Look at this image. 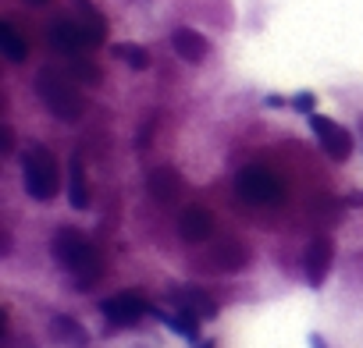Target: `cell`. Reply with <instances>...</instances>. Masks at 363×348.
Returning a JSON list of instances; mask_svg holds the SVG:
<instances>
[{"label":"cell","mask_w":363,"mask_h":348,"mask_svg":"<svg viewBox=\"0 0 363 348\" xmlns=\"http://www.w3.org/2000/svg\"><path fill=\"white\" fill-rule=\"evenodd\" d=\"M54 256H57V263L65 270H72L86 284H93V281L104 277V256H100V249L86 235H79L75 228H61L54 235Z\"/></svg>","instance_id":"cell-1"},{"label":"cell","mask_w":363,"mask_h":348,"mask_svg":"<svg viewBox=\"0 0 363 348\" xmlns=\"http://www.w3.org/2000/svg\"><path fill=\"white\" fill-rule=\"evenodd\" d=\"M22 178H26V192L36 199V203H50L57 196V185H61V170H57V160L47 146L33 142L26 153H22Z\"/></svg>","instance_id":"cell-2"},{"label":"cell","mask_w":363,"mask_h":348,"mask_svg":"<svg viewBox=\"0 0 363 348\" xmlns=\"http://www.w3.org/2000/svg\"><path fill=\"white\" fill-rule=\"evenodd\" d=\"M36 96L43 100V107L61 117V121H79L82 117V96L72 86V79L57 68H43L36 75Z\"/></svg>","instance_id":"cell-3"},{"label":"cell","mask_w":363,"mask_h":348,"mask_svg":"<svg viewBox=\"0 0 363 348\" xmlns=\"http://www.w3.org/2000/svg\"><path fill=\"white\" fill-rule=\"evenodd\" d=\"M235 189H239V196L246 199V203H278L281 196H285V182L278 178L274 170H267V167H242L239 170V178H235Z\"/></svg>","instance_id":"cell-4"},{"label":"cell","mask_w":363,"mask_h":348,"mask_svg":"<svg viewBox=\"0 0 363 348\" xmlns=\"http://www.w3.org/2000/svg\"><path fill=\"white\" fill-rule=\"evenodd\" d=\"M100 313L111 320V323H118V327H132V323H139L146 313H150V298L143 295V291H118V295H111V298H104L100 302Z\"/></svg>","instance_id":"cell-5"},{"label":"cell","mask_w":363,"mask_h":348,"mask_svg":"<svg viewBox=\"0 0 363 348\" xmlns=\"http://www.w3.org/2000/svg\"><path fill=\"white\" fill-rule=\"evenodd\" d=\"M310 132L317 135V142H320V149L331 156V160H349V153H352V135L342 128V124H335L331 117H324V114H310Z\"/></svg>","instance_id":"cell-6"},{"label":"cell","mask_w":363,"mask_h":348,"mask_svg":"<svg viewBox=\"0 0 363 348\" xmlns=\"http://www.w3.org/2000/svg\"><path fill=\"white\" fill-rule=\"evenodd\" d=\"M331 260H335V242L328 235H317L310 245H306V256H303V274L313 288L324 284L328 270H331Z\"/></svg>","instance_id":"cell-7"},{"label":"cell","mask_w":363,"mask_h":348,"mask_svg":"<svg viewBox=\"0 0 363 348\" xmlns=\"http://www.w3.org/2000/svg\"><path fill=\"white\" fill-rule=\"evenodd\" d=\"M178 235L186 238V242H193V245L207 242L214 235V214L207 207H200V203L186 207V210H182V217H178Z\"/></svg>","instance_id":"cell-8"},{"label":"cell","mask_w":363,"mask_h":348,"mask_svg":"<svg viewBox=\"0 0 363 348\" xmlns=\"http://www.w3.org/2000/svg\"><path fill=\"white\" fill-rule=\"evenodd\" d=\"M47 40H50V47H54L57 54H68V57H79V50L89 47L82 25H75V22H54V25L47 29Z\"/></svg>","instance_id":"cell-9"},{"label":"cell","mask_w":363,"mask_h":348,"mask_svg":"<svg viewBox=\"0 0 363 348\" xmlns=\"http://www.w3.org/2000/svg\"><path fill=\"white\" fill-rule=\"evenodd\" d=\"M207 263H211L214 270H228V274H235V270H242V267L250 263V253H246L242 242L225 238V242H218V245L207 253Z\"/></svg>","instance_id":"cell-10"},{"label":"cell","mask_w":363,"mask_h":348,"mask_svg":"<svg viewBox=\"0 0 363 348\" xmlns=\"http://www.w3.org/2000/svg\"><path fill=\"white\" fill-rule=\"evenodd\" d=\"M171 50L186 61V64H200L211 54V43L196 33V29H174L171 33Z\"/></svg>","instance_id":"cell-11"},{"label":"cell","mask_w":363,"mask_h":348,"mask_svg":"<svg viewBox=\"0 0 363 348\" xmlns=\"http://www.w3.org/2000/svg\"><path fill=\"white\" fill-rule=\"evenodd\" d=\"M150 196L157 199V203H174L178 199V192H182V182H178V174L171 170V167H157V170H150Z\"/></svg>","instance_id":"cell-12"},{"label":"cell","mask_w":363,"mask_h":348,"mask_svg":"<svg viewBox=\"0 0 363 348\" xmlns=\"http://www.w3.org/2000/svg\"><path fill=\"white\" fill-rule=\"evenodd\" d=\"M174 302H178V309L196 313V316H203V320H211V316L218 313V306L211 302V295L200 291V288H178V291H174Z\"/></svg>","instance_id":"cell-13"},{"label":"cell","mask_w":363,"mask_h":348,"mask_svg":"<svg viewBox=\"0 0 363 348\" xmlns=\"http://www.w3.org/2000/svg\"><path fill=\"white\" fill-rule=\"evenodd\" d=\"M50 330H54V337H57L61 344H68V348H86V341H89L86 327H82L79 320H72V316H54V320H50Z\"/></svg>","instance_id":"cell-14"},{"label":"cell","mask_w":363,"mask_h":348,"mask_svg":"<svg viewBox=\"0 0 363 348\" xmlns=\"http://www.w3.org/2000/svg\"><path fill=\"white\" fill-rule=\"evenodd\" d=\"M68 203L75 210H86L89 207V182H86V174H82V156L75 153L72 156V174H68Z\"/></svg>","instance_id":"cell-15"},{"label":"cell","mask_w":363,"mask_h":348,"mask_svg":"<svg viewBox=\"0 0 363 348\" xmlns=\"http://www.w3.org/2000/svg\"><path fill=\"white\" fill-rule=\"evenodd\" d=\"M0 50L8 54V61H15V64H22L26 57H29V40L11 25V22H0Z\"/></svg>","instance_id":"cell-16"},{"label":"cell","mask_w":363,"mask_h":348,"mask_svg":"<svg viewBox=\"0 0 363 348\" xmlns=\"http://www.w3.org/2000/svg\"><path fill=\"white\" fill-rule=\"evenodd\" d=\"M164 327H171L178 337H186V341H196L200 337V316L196 313H186V309H174V313H160Z\"/></svg>","instance_id":"cell-17"},{"label":"cell","mask_w":363,"mask_h":348,"mask_svg":"<svg viewBox=\"0 0 363 348\" xmlns=\"http://www.w3.org/2000/svg\"><path fill=\"white\" fill-rule=\"evenodd\" d=\"M111 54H114L121 64H128L132 71H146V68H150V54H146L143 47H135V43H114Z\"/></svg>","instance_id":"cell-18"},{"label":"cell","mask_w":363,"mask_h":348,"mask_svg":"<svg viewBox=\"0 0 363 348\" xmlns=\"http://www.w3.org/2000/svg\"><path fill=\"white\" fill-rule=\"evenodd\" d=\"M72 75L82 79V82H89V86L100 82V68H96L93 61H79V57H72Z\"/></svg>","instance_id":"cell-19"},{"label":"cell","mask_w":363,"mask_h":348,"mask_svg":"<svg viewBox=\"0 0 363 348\" xmlns=\"http://www.w3.org/2000/svg\"><path fill=\"white\" fill-rule=\"evenodd\" d=\"M289 103H292V110H299V114H306V117L317 114V96H313V93H296Z\"/></svg>","instance_id":"cell-20"},{"label":"cell","mask_w":363,"mask_h":348,"mask_svg":"<svg viewBox=\"0 0 363 348\" xmlns=\"http://www.w3.org/2000/svg\"><path fill=\"white\" fill-rule=\"evenodd\" d=\"M0 153H4V156L11 153V128H8V124L0 128Z\"/></svg>","instance_id":"cell-21"},{"label":"cell","mask_w":363,"mask_h":348,"mask_svg":"<svg viewBox=\"0 0 363 348\" xmlns=\"http://www.w3.org/2000/svg\"><path fill=\"white\" fill-rule=\"evenodd\" d=\"M26 4H33V8H47L50 0H26Z\"/></svg>","instance_id":"cell-22"},{"label":"cell","mask_w":363,"mask_h":348,"mask_svg":"<svg viewBox=\"0 0 363 348\" xmlns=\"http://www.w3.org/2000/svg\"><path fill=\"white\" fill-rule=\"evenodd\" d=\"M200 348H214V341H203V344H200Z\"/></svg>","instance_id":"cell-23"}]
</instances>
